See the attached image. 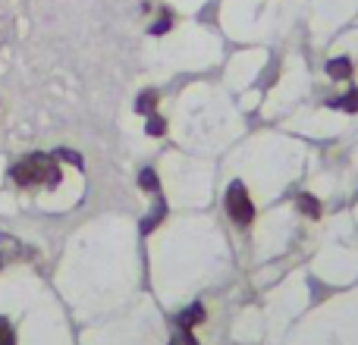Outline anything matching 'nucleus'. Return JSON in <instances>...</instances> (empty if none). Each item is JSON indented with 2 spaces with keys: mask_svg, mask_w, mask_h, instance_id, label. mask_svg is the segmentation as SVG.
Returning a JSON list of instances; mask_svg holds the SVG:
<instances>
[{
  "mask_svg": "<svg viewBox=\"0 0 358 345\" xmlns=\"http://www.w3.org/2000/svg\"><path fill=\"white\" fill-rule=\"evenodd\" d=\"M138 185H142L145 191H151V195H157V191H161V182H157V172L155 170H142V172H138Z\"/></svg>",
  "mask_w": 358,
  "mask_h": 345,
  "instance_id": "8",
  "label": "nucleus"
},
{
  "mask_svg": "<svg viewBox=\"0 0 358 345\" xmlns=\"http://www.w3.org/2000/svg\"><path fill=\"white\" fill-rule=\"evenodd\" d=\"M327 73L334 75V79H349V75H352V63H349L346 57H334V60L327 63Z\"/></svg>",
  "mask_w": 358,
  "mask_h": 345,
  "instance_id": "5",
  "label": "nucleus"
},
{
  "mask_svg": "<svg viewBox=\"0 0 358 345\" xmlns=\"http://www.w3.org/2000/svg\"><path fill=\"white\" fill-rule=\"evenodd\" d=\"M170 345H198V339L192 336V330H182V333H176L173 339H170Z\"/></svg>",
  "mask_w": 358,
  "mask_h": 345,
  "instance_id": "15",
  "label": "nucleus"
},
{
  "mask_svg": "<svg viewBox=\"0 0 358 345\" xmlns=\"http://www.w3.org/2000/svg\"><path fill=\"white\" fill-rule=\"evenodd\" d=\"M164 216H167V204H164V201H157L155 214H151V216H148V220H145V223H142V233H151V229H155V226H157V223H161V220H164Z\"/></svg>",
  "mask_w": 358,
  "mask_h": 345,
  "instance_id": "9",
  "label": "nucleus"
},
{
  "mask_svg": "<svg viewBox=\"0 0 358 345\" xmlns=\"http://www.w3.org/2000/svg\"><path fill=\"white\" fill-rule=\"evenodd\" d=\"M57 161H66V163H73V167H85V163H82V154H76V151H69V148H60V151H57Z\"/></svg>",
  "mask_w": 358,
  "mask_h": 345,
  "instance_id": "12",
  "label": "nucleus"
},
{
  "mask_svg": "<svg viewBox=\"0 0 358 345\" xmlns=\"http://www.w3.org/2000/svg\"><path fill=\"white\" fill-rule=\"evenodd\" d=\"M296 204H299V210H302L305 216H311V220H315V216H321V201H317L315 195H299Z\"/></svg>",
  "mask_w": 358,
  "mask_h": 345,
  "instance_id": "6",
  "label": "nucleus"
},
{
  "mask_svg": "<svg viewBox=\"0 0 358 345\" xmlns=\"http://www.w3.org/2000/svg\"><path fill=\"white\" fill-rule=\"evenodd\" d=\"M145 132H148V135H164V132H167V119L157 117V113H151V117H148V126H145Z\"/></svg>",
  "mask_w": 358,
  "mask_h": 345,
  "instance_id": "11",
  "label": "nucleus"
},
{
  "mask_svg": "<svg viewBox=\"0 0 358 345\" xmlns=\"http://www.w3.org/2000/svg\"><path fill=\"white\" fill-rule=\"evenodd\" d=\"M0 345H16V336H13V327L6 317H0Z\"/></svg>",
  "mask_w": 358,
  "mask_h": 345,
  "instance_id": "13",
  "label": "nucleus"
},
{
  "mask_svg": "<svg viewBox=\"0 0 358 345\" xmlns=\"http://www.w3.org/2000/svg\"><path fill=\"white\" fill-rule=\"evenodd\" d=\"M227 214L233 216L236 223H242V226L255 220V204H252V198H248V191L242 182H233L227 189Z\"/></svg>",
  "mask_w": 358,
  "mask_h": 345,
  "instance_id": "2",
  "label": "nucleus"
},
{
  "mask_svg": "<svg viewBox=\"0 0 358 345\" xmlns=\"http://www.w3.org/2000/svg\"><path fill=\"white\" fill-rule=\"evenodd\" d=\"M10 176L19 189H35V185L54 189V185H60V163H57L54 154L35 151V154H25L22 161L13 163Z\"/></svg>",
  "mask_w": 358,
  "mask_h": 345,
  "instance_id": "1",
  "label": "nucleus"
},
{
  "mask_svg": "<svg viewBox=\"0 0 358 345\" xmlns=\"http://www.w3.org/2000/svg\"><path fill=\"white\" fill-rule=\"evenodd\" d=\"M334 107H340V110H346V113H358V88H352L346 98L334 101Z\"/></svg>",
  "mask_w": 358,
  "mask_h": 345,
  "instance_id": "10",
  "label": "nucleus"
},
{
  "mask_svg": "<svg viewBox=\"0 0 358 345\" xmlns=\"http://www.w3.org/2000/svg\"><path fill=\"white\" fill-rule=\"evenodd\" d=\"M22 258H31V248H25L16 235L0 233V267H10Z\"/></svg>",
  "mask_w": 358,
  "mask_h": 345,
  "instance_id": "3",
  "label": "nucleus"
},
{
  "mask_svg": "<svg viewBox=\"0 0 358 345\" xmlns=\"http://www.w3.org/2000/svg\"><path fill=\"white\" fill-rule=\"evenodd\" d=\"M201 321H204V308H201V304H192V308H185L182 314L176 317V323L182 330H192L195 323H201Z\"/></svg>",
  "mask_w": 358,
  "mask_h": 345,
  "instance_id": "4",
  "label": "nucleus"
},
{
  "mask_svg": "<svg viewBox=\"0 0 358 345\" xmlns=\"http://www.w3.org/2000/svg\"><path fill=\"white\" fill-rule=\"evenodd\" d=\"M170 25H173V19H170V13L164 10V16L151 25V35H164V31H170Z\"/></svg>",
  "mask_w": 358,
  "mask_h": 345,
  "instance_id": "14",
  "label": "nucleus"
},
{
  "mask_svg": "<svg viewBox=\"0 0 358 345\" xmlns=\"http://www.w3.org/2000/svg\"><path fill=\"white\" fill-rule=\"evenodd\" d=\"M157 107V91H142L136 101V113H142V117H151Z\"/></svg>",
  "mask_w": 358,
  "mask_h": 345,
  "instance_id": "7",
  "label": "nucleus"
}]
</instances>
